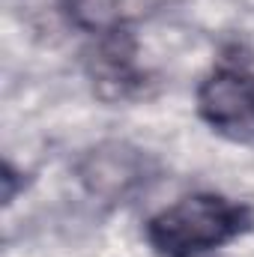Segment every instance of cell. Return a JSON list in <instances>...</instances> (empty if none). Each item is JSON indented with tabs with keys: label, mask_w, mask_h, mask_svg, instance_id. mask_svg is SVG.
I'll return each instance as SVG.
<instances>
[{
	"label": "cell",
	"mask_w": 254,
	"mask_h": 257,
	"mask_svg": "<svg viewBox=\"0 0 254 257\" xmlns=\"http://www.w3.org/2000/svg\"><path fill=\"white\" fill-rule=\"evenodd\" d=\"M197 114L206 126L233 141H254V75L218 69L197 90Z\"/></svg>",
	"instance_id": "obj_2"
},
{
	"label": "cell",
	"mask_w": 254,
	"mask_h": 257,
	"mask_svg": "<svg viewBox=\"0 0 254 257\" xmlns=\"http://www.w3.org/2000/svg\"><path fill=\"white\" fill-rule=\"evenodd\" d=\"M120 0H69V12L81 27L90 30H117L120 21Z\"/></svg>",
	"instance_id": "obj_4"
},
{
	"label": "cell",
	"mask_w": 254,
	"mask_h": 257,
	"mask_svg": "<svg viewBox=\"0 0 254 257\" xmlns=\"http://www.w3.org/2000/svg\"><path fill=\"white\" fill-rule=\"evenodd\" d=\"M138 168L129 162V156L120 150V147H114L111 153H105V150H99V153H93L90 156V162H87V168L81 171V177L90 183V189L93 192H111V194H123L126 192L129 183H135L138 180Z\"/></svg>",
	"instance_id": "obj_3"
},
{
	"label": "cell",
	"mask_w": 254,
	"mask_h": 257,
	"mask_svg": "<svg viewBox=\"0 0 254 257\" xmlns=\"http://www.w3.org/2000/svg\"><path fill=\"white\" fill-rule=\"evenodd\" d=\"M251 209L221 194H189L147 221V239L168 257H197L251 227Z\"/></svg>",
	"instance_id": "obj_1"
}]
</instances>
